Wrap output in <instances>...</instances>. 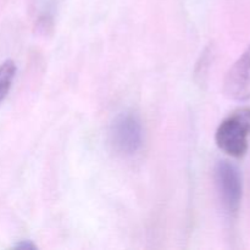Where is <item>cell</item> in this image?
<instances>
[{"mask_svg": "<svg viewBox=\"0 0 250 250\" xmlns=\"http://www.w3.org/2000/svg\"><path fill=\"white\" fill-rule=\"evenodd\" d=\"M143 126L137 115L124 112L114 120L110 128V141L119 154L132 156L143 146Z\"/></svg>", "mask_w": 250, "mask_h": 250, "instance_id": "3957f363", "label": "cell"}, {"mask_svg": "<svg viewBox=\"0 0 250 250\" xmlns=\"http://www.w3.org/2000/svg\"><path fill=\"white\" fill-rule=\"evenodd\" d=\"M16 248L17 249H34L36 247H34V244H32L29 241L28 242L23 241V242H21V243L17 244Z\"/></svg>", "mask_w": 250, "mask_h": 250, "instance_id": "8992f818", "label": "cell"}, {"mask_svg": "<svg viewBox=\"0 0 250 250\" xmlns=\"http://www.w3.org/2000/svg\"><path fill=\"white\" fill-rule=\"evenodd\" d=\"M224 93L234 102L250 100V44L227 71L224 80Z\"/></svg>", "mask_w": 250, "mask_h": 250, "instance_id": "277c9868", "label": "cell"}, {"mask_svg": "<svg viewBox=\"0 0 250 250\" xmlns=\"http://www.w3.org/2000/svg\"><path fill=\"white\" fill-rule=\"evenodd\" d=\"M16 75V65L12 60H6L0 65V103L9 93Z\"/></svg>", "mask_w": 250, "mask_h": 250, "instance_id": "5b68a950", "label": "cell"}, {"mask_svg": "<svg viewBox=\"0 0 250 250\" xmlns=\"http://www.w3.org/2000/svg\"><path fill=\"white\" fill-rule=\"evenodd\" d=\"M215 183L225 211L234 216L239 211L243 198V177L236 165L226 160L215 166Z\"/></svg>", "mask_w": 250, "mask_h": 250, "instance_id": "7a4b0ae2", "label": "cell"}, {"mask_svg": "<svg viewBox=\"0 0 250 250\" xmlns=\"http://www.w3.org/2000/svg\"><path fill=\"white\" fill-rule=\"evenodd\" d=\"M250 107H239L229 114L217 127L215 142L227 155L242 159L249 149Z\"/></svg>", "mask_w": 250, "mask_h": 250, "instance_id": "6da1fadb", "label": "cell"}]
</instances>
